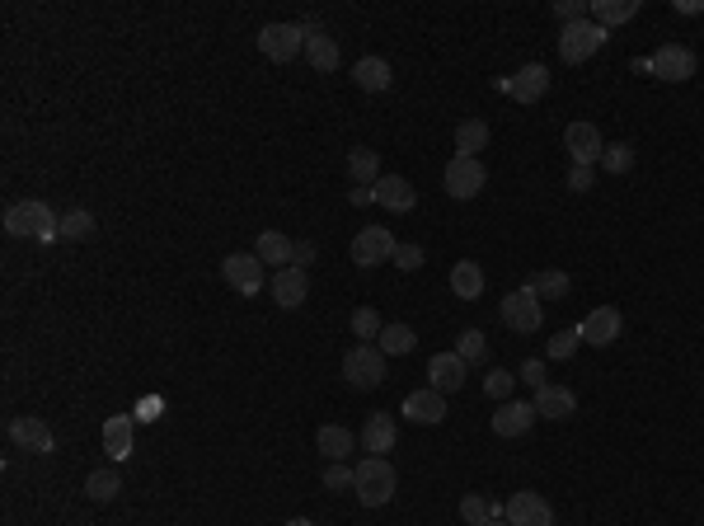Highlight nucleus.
I'll return each mask as SVG.
<instances>
[{
  "label": "nucleus",
  "instance_id": "f03ea898",
  "mask_svg": "<svg viewBox=\"0 0 704 526\" xmlns=\"http://www.w3.org/2000/svg\"><path fill=\"white\" fill-rule=\"evenodd\" d=\"M352 494L362 498L367 508H385V503L395 498V465L385 461V456H367V461L357 465V484H352Z\"/></svg>",
  "mask_w": 704,
  "mask_h": 526
},
{
  "label": "nucleus",
  "instance_id": "412c9836",
  "mask_svg": "<svg viewBox=\"0 0 704 526\" xmlns=\"http://www.w3.org/2000/svg\"><path fill=\"white\" fill-rule=\"evenodd\" d=\"M531 404H536L540 418H554V423H564V418L578 414V395H573V390H564V386H540Z\"/></svg>",
  "mask_w": 704,
  "mask_h": 526
},
{
  "label": "nucleus",
  "instance_id": "6e6552de",
  "mask_svg": "<svg viewBox=\"0 0 704 526\" xmlns=\"http://www.w3.org/2000/svg\"><path fill=\"white\" fill-rule=\"evenodd\" d=\"M221 278H226L240 296H259L263 287H268L259 254H226V259H221Z\"/></svg>",
  "mask_w": 704,
  "mask_h": 526
},
{
  "label": "nucleus",
  "instance_id": "72a5a7b5",
  "mask_svg": "<svg viewBox=\"0 0 704 526\" xmlns=\"http://www.w3.org/2000/svg\"><path fill=\"white\" fill-rule=\"evenodd\" d=\"M85 494H90L94 503H113V498L123 494V475H118V470H94L90 480H85Z\"/></svg>",
  "mask_w": 704,
  "mask_h": 526
},
{
  "label": "nucleus",
  "instance_id": "c03bdc74",
  "mask_svg": "<svg viewBox=\"0 0 704 526\" xmlns=\"http://www.w3.org/2000/svg\"><path fill=\"white\" fill-rule=\"evenodd\" d=\"M395 263L404 268V273H418V268H423V245H399Z\"/></svg>",
  "mask_w": 704,
  "mask_h": 526
},
{
  "label": "nucleus",
  "instance_id": "a211bd4d",
  "mask_svg": "<svg viewBox=\"0 0 704 526\" xmlns=\"http://www.w3.org/2000/svg\"><path fill=\"white\" fill-rule=\"evenodd\" d=\"M399 414L409 418V423H418V428H432V423H442L446 418V395L442 390H414V395H404V409Z\"/></svg>",
  "mask_w": 704,
  "mask_h": 526
},
{
  "label": "nucleus",
  "instance_id": "dca6fc26",
  "mask_svg": "<svg viewBox=\"0 0 704 526\" xmlns=\"http://www.w3.org/2000/svg\"><path fill=\"white\" fill-rule=\"evenodd\" d=\"M507 522L512 526H554V508L540 494L521 489V494L507 498Z\"/></svg>",
  "mask_w": 704,
  "mask_h": 526
},
{
  "label": "nucleus",
  "instance_id": "f704fd0d",
  "mask_svg": "<svg viewBox=\"0 0 704 526\" xmlns=\"http://www.w3.org/2000/svg\"><path fill=\"white\" fill-rule=\"evenodd\" d=\"M90 235H94V212L76 207V212L62 217V240H90Z\"/></svg>",
  "mask_w": 704,
  "mask_h": 526
},
{
  "label": "nucleus",
  "instance_id": "6ab92c4d",
  "mask_svg": "<svg viewBox=\"0 0 704 526\" xmlns=\"http://www.w3.org/2000/svg\"><path fill=\"white\" fill-rule=\"evenodd\" d=\"M507 90H512V99H517V104H536V99H545V90H550V66L526 62L517 76H512V85H507Z\"/></svg>",
  "mask_w": 704,
  "mask_h": 526
},
{
  "label": "nucleus",
  "instance_id": "4be33fe9",
  "mask_svg": "<svg viewBox=\"0 0 704 526\" xmlns=\"http://www.w3.org/2000/svg\"><path fill=\"white\" fill-rule=\"evenodd\" d=\"M395 437H399L395 414H371L367 433H362V447H367V456H385V451H395Z\"/></svg>",
  "mask_w": 704,
  "mask_h": 526
},
{
  "label": "nucleus",
  "instance_id": "49530a36",
  "mask_svg": "<svg viewBox=\"0 0 704 526\" xmlns=\"http://www.w3.org/2000/svg\"><path fill=\"white\" fill-rule=\"evenodd\" d=\"M310 259H315V245H310V240H296V249H291V268H306Z\"/></svg>",
  "mask_w": 704,
  "mask_h": 526
},
{
  "label": "nucleus",
  "instance_id": "0eeeda50",
  "mask_svg": "<svg viewBox=\"0 0 704 526\" xmlns=\"http://www.w3.org/2000/svg\"><path fill=\"white\" fill-rule=\"evenodd\" d=\"M489 184V170H484V160H470V155H456L451 165H446V193L456 202H470L484 193Z\"/></svg>",
  "mask_w": 704,
  "mask_h": 526
},
{
  "label": "nucleus",
  "instance_id": "7ed1b4c3",
  "mask_svg": "<svg viewBox=\"0 0 704 526\" xmlns=\"http://www.w3.org/2000/svg\"><path fill=\"white\" fill-rule=\"evenodd\" d=\"M606 38H611V33L601 29V24H592V19L564 24V29H559V57H564L568 66H578V62H587V57H597L601 47H606Z\"/></svg>",
  "mask_w": 704,
  "mask_h": 526
},
{
  "label": "nucleus",
  "instance_id": "9d476101",
  "mask_svg": "<svg viewBox=\"0 0 704 526\" xmlns=\"http://www.w3.org/2000/svg\"><path fill=\"white\" fill-rule=\"evenodd\" d=\"M643 66H648L658 80H672V85H681V80L695 76V66H700V62H695V52H690V47L667 43V47H658V52H653Z\"/></svg>",
  "mask_w": 704,
  "mask_h": 526
},
{
  "label": "nucleus",
  "instance_id": "bb28decb",
  "mask_svg": "<svg viewBox=\"0 0 704 526\" xmlns=\"http://www.w3.org/2000/svg\"><path fill=\"white\" fill-rule=\"evenodd\" d=\"M352 80L362 85V90H371V94H381V90H390V62L385 57H362V62L352 66Z\"/></svg>",
  "mask_w": 704,
  "mask_h": 526
},
{
  "label": "nucleus",
  "instance_id": "393cba45",
  "mask_svg": "<svg viewBox=\"0 0 704 526\" xmlns=\"http://www.w3.org/2000/svg\"><path fill=\"white\" fill-rule=\"evenodd\" d=\"M315 442H320V451H324V461H329V465H334V461H348L352 451H357V437H352L343 423H324Z\"/></svg>",
  "mask_w": 704,
  "mask_h": 526
},
{
  "label": "nucleus",
  "instance_id": "aec40b11",
  "mask_svg": "<svg viewBox=\"0 0 704 526\" xmlns=\"http://www.w3.org/2000/svg\"><path fill=\"white\" fill-rule=\"evenodd\" d=\"M428 386L442 390V395L460 390V386H465V357H460V353H437L428 362Z\"/></svg>",
  "mask_w": 704,
  "mask_h": 526
},
{
  "label": "nucleus",
  "instance_id": "2f4dec72",
  "mask_svg": "<svg viewBox=\"0 0 704 526\" xmlns=\"http://www.w3.org/2000/svg\"><path fill=\"white\" fill-rule=\"evenodd\" d=\"M526 287H531L540 301H564L573 282H568V273H559V268H545V273H536V278L526 282Z\"/></svg>",
  "mask_w": 704,
  "mask_h": 526
},
{
  "label": "nucleus",
  "instance_id": "423d86ee",
  "mask_svg": "<svg viewBox=\"0 0 704 526\" xmlns=\"http://www.w3.org/2000/svg\"><path fill=\"white\" fill-rule=\"evenodd\" d=\"M254 43L268 62H296L306 52V29L301 24H263Z\"/></svg>",
  "mask_w": 704,
  "mask_h": 526
},
{
  "label": "nucleus",
  "instance_id": "20e7f679",
  "mask_svg": "<svg viewBox=\"0 0 704 526\" xmlns=\"http://www.w3.org/2000/svg\"><path fill=\"white\" fill-rule=\"evenodd\" d=\"M343 376H348V386H357V390L385 386V353L376 343H357V348L343 353Z\"/></svg>",
  "mask_w": 704,
  "mask_h": 526
},
{
  "label": "nucleus",
  "instance_id": "b1692460",
  "mask_svg": "<svg viewBox=\"0 0 704 526\" xmlns=\"http://www.w3.org/2000/svg\"><path fill=\"white\" fill-rule=\"evenodd\" d=\"M484 268H479L475 259H460L456 268H451V292L460 296V301H479L484 296Z\"/></svg>",
  "mask_w": 704,
  "mask_h": 526
},
{
  "label": "nucleus",
  "instance_id": "8fccbe9b",
  "mask_svg": "<svg viewBox=\"0 0 704 526\" xmlns=\"http://www.w3.org/2000/svg\"><path fill=\"white\" fill-rule=\"evenodd\" d=\"M287 526H315V522H310V517H296V522H287Z\"/></svg>",
  "mask_w": 704,
  "mask_h": 526
},
{
  "label": "nucleus",
  "instance_id": "c85d7f7f",
  "mask_svg": "<svg viewBox=\"0 0 704 526\" xmlns=\"http://www.w3.org/2000/svg\"><path fill=\"white\" fill-rule=\"evenodd\" d=\"M489 146V123L484 118H465V123L456 127V155H470V160H479V151Z\"/></svg>",
  "mask_w": 704,
  "mask_h": 526
},
{
  "label": "nucleus",
  "instance_id": "ddd939ff",
  "mask_svg": "<svg viewBox=\"0 0 704 526\" xmlns=\"http://www.w3.org/2000/svg\"><path fill=\"white\" fill-rule=\"evenodd\" d=\"M536 404L531 400H503L498 409H493V433L498 437H526L531 428H536Z\"/></svg>",
  "mask_w": 704,
  "mask_h": 526
},
{
  "label": "nucleus",
  "instance_id": "a878e982",
  "mask_svg": "<svg viewBox=\"0 0 704 526\" xmlns=\"http://www.w3.org/2000/svg\"><path fill=\"white\" fill-rule=\"evenodd\" d=\"M348 174H352V184L376 188V179H381V155L371 151V146H352V151H348Z\"/></svg>",
  "mask_w": 704,
  "mask_h": 526
},
{
  "label": "nucleus",
  "instance_id": "39448f33",
  "mask_svg": "<svg viewBox=\"0 0 704 526\" xmlns=\"http://www.w3.org/2000/svg\"><path fill=\"white\" fill-rule=\"evenodd\" d=\"M545 301H540L536 292H531V287H517V292H507L503 296V325L512 329V334H536L540 325H545Z\"/></svg>",
  "mask_w": 704,
  "mask_h": 526
},
{
  "label": "nucleus",
  "instance_id": "9b49d317",
  "mask_svg": "<svg viewBox=\"0 0 704 526\" xmlns=\"http://www.w3.org/2000/svg\"><path fill=\"white\" fill-rule=\"evenodd\" d=\"M564 151H568V160L573 165H601V151H606V141H601V132L592 123H568V132H564Z\"/></svg>",
  "mask_w": 704,
  "mask_h": 526
},
{
  "label": "nucleus",
  "instance_id": "cd10ccee",
  "mask_svg": "<svg viewBox=\"0 0 704 526\" xmlns=\"http://www.w3.org/2000/svg\"><path fill=\"white\" fill-rule=\"evenodd\" d=\"M306 62L320 71V76H329V71H338V43L329 38V33H310L306 38Z\"/></svg>",
  "mask_w": 704,
  "mask_h": 526
},
{
  "label": "nucleus",
  "instance_id": "c756f323",
  "mask_svg": "<svg viewBox=\"0 0 704 526\" xmlns=\"http://www.w3.org/2000/svg\"><path fill=\"white\" fill-rule=\"evenodd\" d=\"M639 15V0H592V24L611 29V24H629Z\"/></svg>",
  "mask_w": 704,
  "mask_h": 526
},
{
  "label": "nucleus",
  "instance_id": "a19ab883",
  "mask_svg": "<svg viewBox=\"0 0 704 526\" xmlns=\"http://www.w3.org/2000/svg\"><path fill=\"white\" fill-rule=\"evenodd\" d=\"M554 19H559V24H578V19H592V0H554Z\"/></svg>",
  "mask_w": 704,
  "mask_h": 526
},
{
  "label": "nucleus",
  "instance_id": "e433bc0d",
  "mask_svg": "<svg viewBox=\"0 0 704 526\" xmlns=\"http://www.w3.org/2000/svg\"><path fill=\"white\" fill-rule=\"evenodd\" d=\"M456 353L465 357V367H470V362H484V357H489V343H484L479 329H465V334L456 339Z\"/></svg>",
  "mask_w": 704,
  "mask_h": 526
},
{
  "label": "nucleus",
  "instance_id": "58836bf2",
  "mask_svg": "<svg viewBox=\"0 0 704 526\" xmlns=\"http://www.w3.org/2000/svg\"><path fill=\"white\" fill-rule=\"evenodd\" d=\"M381 315H376V310L371 306H362V310H352V334H357V339L367 343V339H381Z\"/></svg>",
  "mask_w": 704,
  "mask_h": 526
},
{
  "label": "nucleus",
  "instance_id": "ea45409f",
  "mask_svg": "<svg viewBox=\"0 0 704 526\" xmlns=\"http://www.w3.org/2000/svg\"><path fill=\"white\" fill-rule=\"evenodd\" d=\"M578 348H582V334H578V329H559V334L550 339V357H554V362H568V357L578 353Z\"/></svg>",
  "mask_w": 704,
  "mask_h": 526
},
{
  "label": "nucleus",
  "instance_id": "37998d69",
  "mask_svg": "<svg viewBox=\"0 0 704 526\" xmlns=\"http://www.w3.org/2000/svg\"><path fill=\"white\" fill-rule=\"evenodd\" d=\"M517 381H526L531 390H540V386H550L545 381V362L540 357H531V362H521V372H517Z\"/></svg>",
  "mask_w": 704,
  "mask_h": 526
},
{
  "label": "nucleus",
  "instance_id": "a18cd8bd",
  "mask_svg": "<svg viewBox=\"0 0 704 526\" xmlns=\"http://www.w3.org/2000/svg\"><path fill=\"white\" fill-rule=\"evenodd\" d=\"M568 188H573V193H587V188H592V170H587V165H568Z\"/></svg>",
  "mask_w": 704,
  "mask_h": 526
},
{
  "label": "nucleus",
  "instance_id": "5701e85b",
  "mask_svg": "<svg viewBox=\"0 0 704 526\" xmlns=\"http://www.w3.org/2000/svg\"><path fill=\"white\" fill-rule=\"evenodd\" d=\"M132 423H137L132 414L104 418V451L113 461H127V456H132Z\"/></svg>",
  "mask_w": 704,
  "mask_h": 526
},
{
  "label": "nucleus",
  "instance_id": "f257e3e1",
  "mask_svg": "<svg viewBox=\"0 0 704 526\" xmlns=\"http://www.w3.org/2000/svg\"><path fill=\"white\" fill-rule=\"evenodd\" d=\"M5 231L15 240H62V217L47 207V202H15L5 212Z\"/></svg>",
  "mask_w": 704,
  "mask_h": 526
},
{
  "label": "nucleus",
  "instance_id": "de8ad7c7",
  "mask_svg": "<svg viewBox=\"0 0 704 526\" xmlns=\"http://www.w3.org/2000/svg\"><path fill=\"white\" fill-rule=\"evenodd\" d=\"M132 418H141V423H155V418H160V400H141Z\"/></svg>",
  "mask_w": 704,
  "mask_h": 526
},
{
  "label": "nucleus",
  "instance_id": "1a4fd4ad",
  "mask_svg": "<svg viewBox=\"0 0 704 526\" xmlns=\"http://www.w3.org/2000/svg\"><path fill=\"white\" fill-rule=\"evenodd\" d=\"M395 235L385 231V226H362V231L352 235V263L357 268H376V263L395 259Z\"/></svg>",
  "mask_w": 704,
  "mask_h": 526
},
{
  "label": "nucleus",
  "instance_id": "79ce46f5",
  "mask_svg": "<svg viewBox=\"0 0 704 526\" xmlns=\"http://www.w3.org/2000/svg\"><path fill=\"white\" fill-rule=\"evenodd\" d=\"M484 390H489V400H498V404H503L507 395L517 390V376H512V372H503V367H493V372H489V381H484Z\"/></svg>",
  "mask_w": 704,
  "mask_h": 526
},
{
  "label": "nucleus",
  "instance_id": "3c124183",
  "mask_svg": "<svg viewBox=\"0 0 704 526\" xmlns=\"http://www.w3.org/2000/svg\"><path fill=\"white\" fill-rule=\"evenodd\" d=\"M484 526H512V522H507V517H493V522H484Z\"/></svg>",
  "mask_w": 704,
  "mask_h": 526
},
{
  "label": "nucleus",
  "instance_id": "2eb2a0df",
  "mask_svg": "<svg viewBox=\"0 0 704 526\" xmlns=\"http://www.w3.org/2000/svg\"><path fill=\"white\" fill-rule=\"evenodd\" d=\"M371 198L381 202L385 212H414L418 207V188L404 179V174H381L376 188H371Z\"/></svg>",
  "mask_w": 704,
  "mask_h": 526
},
{
  "label": "nucleus",
  "instance_id": "473e14b6",
  "mask_svg": "<svg viewBox=\"0 0 704 526\" xmlns=\"http://www.w3.org/2000/svg\"><path fill=\"white\" fill-rule=\"evenodd\" d=\"M414 343H418V334L409 325H385L376 348H381L385 357H404V353H414Z\"/></svg>",
  "mask_w": 704,
  "mask_h": 526
},
{
  "label": "nucleus",
  "instance_id": "c9c22d12",
  "mask_svg": "<svg viewBox=\"0 0 704 526\" xmlns=\"http://www.w3.org/2000/svg\"><path fill=\"white\" fill-rule=\"evenodd\" d=\"M601 170H611V174H629V170H634V151H629V141H615V146H606V151H601Z\"/></svg>",
  "mask_w": 704,
  "mask_h": 526
},
{
  "label": "nucleus",
  "instance_id": "f8f14e48",
  "mask_svg": "<svg viewBox=\"0 0 704 526\" xmlns=\"http://www.w3.org/2000/svg\"><path fill=\"white\" fill-rule=\"evenodd\" d=\"M5 433H10V442H15V447H24V451H33V456H52V451H57V437H52V428H47L43 418H10V428H5Z\"/></svg>",
  "mask_w": 704,
  "mask_h": 526
},
{
  "label": "nucleus",
  "instance_id": "4468645a",
  "mask_svg": "<svg viewBox=\"0 0 704 526\" xmlns=\"http://www.w3.org/2000/svg\"><path fill=\"white\" fill-rule=\"evenodd\" d=\"M620 325H625V315H620V310H615V306H597L578 325V334H582V343H592V348H611V343L620 339Z\"/></svg>",
  "mask_w": 704,
  "mask_h": 526
},
{
  "label": "nucleus",
  "instance_id": "4c0bfd02",
  "mask_svg": "<svg viewBox=\"0 0 704 526\" xmlns=\"http://www.w3.org/2000/svg\"><path fill=\"white\" fill-rule=\"evenodd\" d=\"M352 484H357V465L334 461L329 470H324V489H329V494H343V489H352Z\"/></svg>",
  "mask_w": 704,
  "mask_h": 526
},
{
  "label": "nucleus",
  "instance_id": "f3484780",
  "mask_svg": "<svg viewBox=\"0 0 704 526\" xmlns=\"http://www.w3.org/2000/svg\"><path fill=\"white\" fill-rule=\"evenodd\" d=\"M268 292H273V301L282 310H296V306H306V296H310V278H306V268H277L273 282H268Z\"/></svg>",
  "mask_w": 704,
  "mask_h": 526
},
{
  "label": "nucleus",
  "instance_id": "7c9ffc66",
  "mask_svg": "<svg viewBox=\"0 0 704 526\" xmlns=\"http://www.w3.org/2000/svg\"><path fill=\"white\" fill-rule=\"evenodd\" d=\"M291 249H296V240L282 231H263L259 245H254V254H259L263 263H282V268H291Z\"/></svg>",
  "mask_w": 704,
  "mask_h": 526
},
{
  "label": "nucleus",
  "instance_id": "09e8293b",
  "mask_svg": "<svg viewBox=\"0 0 704 526\" xmlns=\"http://www.w3.org/2000/svg\"><path fill=\"white\" fill-rule=\"evenodd\" d=\"M676 10H681V15H695V10H704V0H681Z\"/></svg>",
  "mask_w": 704,
  "mask_h": 526
}]
</instances>
